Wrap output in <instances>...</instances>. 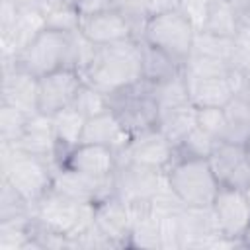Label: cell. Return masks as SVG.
Returning <instances> with one entry per match:
<instances>
[{"mask_svg":"<svg viewBox=\"0 0 250 250\" xmlns=\"http://www.w3.org/2000/svg\"><path fill=\"white\" fill-rule=\"evenodd\" d=\"M111 4L129 21L133 35L141 39L145 25L150 18V0H111Z\"/></svg>","mask_w":250,"mask_h":250,"instance_id":"1f68e13d","label":"cell"},{"mask_svg":"<svg viewBox=\"0 0 250 250\" xmlns=\"http://www.w3.org/2000/svg\"><path fill=\"white\" fill-rule=\"evenodd\" d=\"M199 31H207L221 37H236L240 33V23L236 20L230 0H211L205 23Z\"/></svg>","mask_w":250,"mask_h":250,"instance_id":"484cf974","label":"cell"},{"mask_svg":"<svg viewBox=\"0 0 250 250\" xmlns=\"http://www.w3.org/2000/svg\"><path fill=\"white\" fill-rule=\"evenodd\" d=\"M186 242L184 248H217L221 230L213 213V207H186L182 211Z\"/></svg>","mask_w":250,"mask_h":250,"instance_id":"ac0fdd59","label":"cell"},{"mask_svg":"<svg viewBox=\"0 0 250 250\" xmlns=\"http://www.w3.org/2000/svg\"><path fill=\"white\" fill-rule=\"evenodd\" d=\"M154 94H156V102H158V109H172V107H180L186 104H191L189 100V88H188V78L182 72H178L176 76L154 84Z\"/></svg>","mask_w":250,"mask_h":250,"instance_id":"83f0119b","label":"cell"},{"mask_svg":"<svg viewBox=\"0 0 250 250\" xmlns=\"http://www.w3.org/2000/svg\"><path fill=\"white\" fill-rule=\"evenodd\" d=\"M109 8H113L111 0H76V10L80 12V16L109 10Z\"/></svg>","mask_w":250,"mask_h":250,"instance_id":"b9f144b4","label":"cell"},{"mask_svg":"<svg viewBox=\"0 0 250 250\" xmlns=\"http://www.w3.org/2000/svg\"><path fill=\"white\" fill-rule=\"evenodd\" d=\"M242 242H244V248H250V227H248L246 234L242 236Z\"/></svg>","mask_w":250,"mask_h":250,"instance_id":"f6af8a7d","label":"cell"},{"mask_svg":"<svg viewBox=\"0 0 250 250\" xmlns=\"http://www.w3.org/2000/svg\"><path fill=\"white\" fill-rule=\"evenodd\" d=\"M209 6H211V0H180L178 10L189 20V23L195 27V31H199L205 23Z\"/></svg>","mask_w":250,"mask_h":250,"instance_id":"60d3db41","label":"cell"},{"mask_svg":"<svg viewBox=\"0 0 250 250\" xmlns=\"http://www.w3.org/2000/svg\"><path fill=\"white\" fill-rule=\"evenodd\" d=\"M53 188L80 203H92V205L96 201L115 193L113 176L111 178H92V176L80 174V172L64 168V166L55 168Z\"/></svg>","mask_w":250,"mask_h":250,"instance_id":"5bb4252c","label":"cell"},{"mask_svg":"<svg viewBox=\"0 0 250 250\" xmlns=\"http://www.w3.org/2000/svg\"><path fill=\"white\" fill-rule=\"evenodd\" d=\"M217 139H213L209 133H205L199 125H195L176 146H174V160L180 158H209L213 148L217 146ZM170 162V164H172Z\"/></svg>","mask_w":250,"mask_h":250,"instance_id":"f1b7e54d","label":"cell"},{"mask_svg":"<svg viewBox=\"0 0 250 250\" xmlns=\"http://www.w3.org/2000/svg\"><path fill=\"white\" fill-rule=\"evenodd\" d=\"M29 113L0 104V143L2 145H16L18 139L21 137L27 121H29Z\"/></svg>","mask_w":250,"mask_h":250,"instance_id":"4dcf8cb0","label":"cell"},{"mask_svg":"<svg viewBox=\"0 0 250 250\" xmlns=\"http://www.w3.org/2000/svg\"><path fill=\"white\" fill-rule=\"evenodd\" d=\"M227 115V141L250 146V94H234L223 107Z\"/></svg>","mask_w":250,"mask_h":250,"instance_id":"603a6c76","label":"cell"},{"mask_svg":"<svg viewBox=\"0 0 250 250\" xmlns=\"http://www.w3.org/2000/svg\"><path fill=\"white\" fill-rule=\"evenodd\" d=\"M197 125V107L193 104H186L180 107L164 109L158 113L156 127L168 137V141L176 146L193 127Z\"/></svg>","mask_w":250,"mask_h":250,"instance_id":"cb8c5ba5","label":"cell"},{"mask_svg":"<svg viewBox=\"0 0 250 250\" xmlns=\"http://www.w3.org/2000/svg\"><path fill=\"white\" fill-rule=\"evenodd\" d=\"M229 64H230V70L244 74V76H250V39L244 33H238L234 37Z\"/></svg>","mask_w":250,"mask_h":250,"instance_id":"ab89813d","label":"cell"},{"mask_svg":"<svg viewBox=\"0 0 250 250\" xmlns=\"http://www.w3.org/2000/svg\"><path fill=\"white\" fill-rule=\"evenodd\" d=\"M14 146H18L29 154L47 158L57 166V139H55L51 115L33 113L25 125L21 137L18 139V143Z\"/></svg>","mask_w":250,"mask_h":250,"instance_id":"d6986e66","label":"cell"},{"mask_svg":"<svg viewBox=\"0 0 250 250\" xmlns=\"http://www.w3.org/2000/svg\"><path fill=\"white\" fill-rule=\"evenodd\" d=\"M164 176L188 207H207L219 191V182L207 158L174 160L164 170Z\"/></svg>","mask_w":250,"mask_h":250,"instance_id":"8992f818","label":"cell"},{"mask_svg":"<svg viewBox=\"0 0 250 250\" xmlns=\"http://www.w3.org/2000/svg\"><path fill=\"white\" fill-rule=\"evenodd\" d=\"M248 2H250V0H248Z\"/></svg>","mask_w":250,"mask_h":250,"instance_id":"c3c4849f","label":"cell"},{"mask_svg":"<svg viewBox=\"0 0 250 250\" xmlns=\"http://www.w3.org/2000/svg\"><path fill=\"white\" fill-rule=\"evenodd\" d=\"M88 84L104 94H111L131 82L143 78V49L141 39L129 37L123 41L96 45L92 61L82 70Z\"/></svg>","mask_w":250,"mask_h":250,"instance_id":"7a4b0ae2","label":"cell"},{"mask_svg":"<svg viewBox=\"0 0 250 250\" xmlns=\"http://www.w3.org/2000/svg\"><path fill=\"white\" fill-rule=\"evenodd\" d=\"M33 217V203L6 178L0 182V221H21Z\"/></svg>","mask_w":250,"mask_h":250,"instance_id":"4316f807","label":"cell"},{"mask_svg":"<svg viewBox=\"0 0 250 250\" xmlns=\"http://www.w3.org/2000/svg\"><path fill=\"white\" fill-rule=\"evenodd\" d=\"M31 219L0 221V250H27L31 238Z\"/></svg>","mask_w":250,"mask_h":250,"instance_id":"d6a6232c","label":"cell"},{"mask_svg":"<svg viewBox=\"0 0 250 250\" xmlns=\"http://www.w3.org/2000/svg\"><path fill=\"white\" fill-rule=\"evenodd\" d=\"M84 76L76 68H61L39 78L37 90V113L55 115L57 111L72 105Z\"/></svg>","mask_w":250,"mask_h":250,"instance_id":"30bf717a","label":"cell"},{"mask_svg":"<svg viewBox=\"0 0 250 250\" xmlns=\"http://www.w3.org/2000/svg\"><path fill=\"white\" fill-rule=\"evenodd\" d=\"M193 37H195V27L180 10H174V12L150 16L141 39L164 51L180 64H184L191 55Z\"/></svg>","mask_w":250,"mask_h":250,"instance_id":"52a82bcc","label":"cell"},{"mask_svg":"<svg viewBox=\"0 0 250 250\" xmlns=\"http://www.w3.org/2000/svg\"><path fill=\"white\" fill-rule=\"evenodd\" d=\"M129 141H131V133L119 123V119L109 109L94 117H88L80 139V143L109 146L115 152H121Z\"/></svg>","mask_w":250,"mask_h":250,"instance_id":"ffe728a7","label":"cell"},{"mask_svg":"<svg viewBox=\"0 0 250 250\" xmlns=\"http://www.w3.org/2000/svg\"><path fill=\"white\" fill-rule=\"evenodd\" d=\"M230 72V64L221 59L203 57V55H189L184 62L186 78H209V76H225Z\"/></svg>","mask_w":250,"mask_h":250,"instance_id":"836d02e7","label":"cell"},{"mask_svg":"<svg viewBox=\"0 0 250 250\" xmlns=\"http://www.w3.org/2000/svg\"><path fill=\"white\" fill-rule=\"evenodd\" d=\"M141 49H143V78L145 80L152 84H160L176 76L178 72H182L184 64H180L176 59H172L164 51L145 43L143 39H141Z\"/></svg>","mask_w":250,"mask_h":250,"instance_id":"d4e9b609","label":"cell"},{"mask_svg":"<svg viewBox=\"0 0 250 250\" xmlns=\"http://www.w3.org/2000/svg\"><path fill=\"white\" fill-rule=\"evenodd\" d=\"M55 164L14 145H2V178H6L31 203L53 188Z\"/></svg>","mask_w":250,"mask_h":250,"instance_id":"3957f363","label":"cell"},{"mask_svg":"<svg viewBox=\"0 0 250 250\" xmlns=\"http://www.w3.org/2000/svg\"><path fill=\"white\" fill-rule=\"evenodd\" d=\"M180 8V0H150V16L174 12Z\"/></svg>","mask_w":250,"mask_h":250,"instance_id":"7bdbcfd3","label":"cell"},{"mask_svg":"<svg viewBox=\"0 0 250 250\" xmlns=\"http://www.w3.org/2000/svg\"><path fill=\"white\" fill-rule=\"evenodd\" d=\"M197 125L217 141H227V115L223 107H199Z\"/></svg>","mask_w":250,"mask_h":250,"instance_id":"74e56055","label":"cell"},{"mask_svg":"<svg viewBox=\"0 0 250 250\" xmlns=\"http://www.w3.org/2000/svg\"><path fill=\"white\" fill-rule=\"evenodd\" d=\"M232 45H234V37H221V35H213L207 31H195L191 55L213 57V59H221L229 62Z\"/></svg>","mask_w":250,"mask_h":250,"instance_id":"f546056e","label":"cell"},{"mask_svg":"<svg viewBox=\"0 0 250 250\" xmlns=\"http://www.w3.org/2000/svg\"><path fill=\"white\" fill-rule=\"evenodd\" d=\"M78 31L94 45H107L135 37L129 21L115 8L80 16Z\"/></svg>","mask_w":250,"mask_h":250,"instance_id":"e0dca14e","label":"cell"},{"mask_svg":"<svg viewBox=\"0 0 250 250\" xmlns=\"http://www.w3.org/2000/svg\"><path fill=\"white\" fill-rule=\"evenodd\" d=\"M105 96L109 111L131 135L156 125L160 109L152 82L141 78Z\"/></svg>","mask_w":250,"mask_h":250,"instance_id":"5b68a950","label":"cell"},{"mask_svg":"<svg viewBox=\"0 0 250 250\" xmlns=\"http://www.w3.org/2000/svg\"><path fill=\"white\" fill-rule=\"evenodd\" d=\"M39 78L21 68L14 59H2V90L0 104L18 107L29 115L37 113Z\"/></svg>","mask_w":250,"mask_h":250,"instance_id":"4fadbf2b","label":"cell"},{"mask_svg":"<svg viewBox=\"0 0 250 250\" xmlns=\"http://www.w3.org/2000/svg\"><path fill=\"white\" fill-rule=\"evenodd\" d=\"M158 229H160V250H182L184 248L186 232H184L182 211L158 217Z\"/></svg>","mask_w":250,"mask_h":250,"instance_id":"e575fe53","label":"cell"},{"mask_svg":"<svg viewBox=\"0 0 250 250\" xmlns=\"http://www.w3.org/2000/svg\"><path fill=\"white\" fill-rule=\"evenodd\" d=\"M94 227L115 244V248H127L129 232H131V219L127 203L111 193L94 203Z\"/></svg>","mask_w":250,"mask_h":250,"instance_id":"9a60e30c","label":"cell"},{"mask_svg":"<svg viewBox=\"0 0 250 250\" xmlns=\"http://www.w3.org/2000/svg\"><path fill=\"white\" fill-rule=\"evenodd\" d=\"M80 12L76 8H53L45 12V27L59 31H78Z\"/></svg>","mask_w":250,"mask_h":250,"instance_id":"f35d334b","label":"cell"},{"mask_svg":"<svg viewBox=\"0 0 250 250\" xmlns=\"http://www.w3.org/2000/svg\"><path fill=\"white\" fill-rule=\"evenodd\" d=\"M207 160L219 186L236 189L250 186V146L219 141Z\"/></svg>","mask_w":250,"mask_h":250,"instance_id":"9c48e42d","label":"cell"},{"mask_svg":"<svg viewBox=\"0 0 250 250\" xmlns=\"http://www.w3.org/2000/svg\"><path fill=\"white\" fill-rule=\"evenodd\" d=\"M150 205H152V213L156 217H164V215H170V213H180V211H184L188 207L180 199V195L172 189V186L168 184L166 176H162V182H160L158 189L150 197Z\"/></svg>","mask_w":250,"mask_h":250,"instance_id":"8d00e7d4","label":"cell"},{"mask_svg":"<svg viewBox=\"0 0 250 250\" xmlns=\"http://www.w3.org/2000/svg\"><path fill=\"white\" fill-rule=\"evenodd\" d=\"M47 10L53 8H76V0H43Z\"/></svg>","mask_w":250,"mask_h":250,"instance_id":"ee69618b","label":"cell"},{"mask_svg":"<svg viewBox=\"0 0 250 250\" xmlns=\"http://www.w3.org/2000/svg\"><path fill=\"white\" fill-rule=\"evenodd\" d=\"M240 33H244V35H246V37L250 39V25H246V27H244V29H242Z\"/></svg>","mask_w":250,"mask_h":250,"instance_id":"7dc6e473","label":"cell"},{"mask_svg":"<svg viewBox=\"0 0 250 250\" xmlns=\"http://www.w3.org/2000/svg\"><path fill=\"white\" fill-rule=\"evenodd\" d=\"M189 100L199 107H225L234 96V80L232 70L225 76H209V78H188Z\"/></svg>","mask_w":250,"mask_h":250,"instance_id":"44dd1931","label":"cell"},{"mask_svg":"<svg viewBox=\"0 0 250 250\" xmlns=\"http://www.w3.org/2000/svg\"><path fill=\"white\" fill-rule=\"evenodd\" d=\"M72 107H76L86 119L109 109L107 107V96L104 92H100L98 88H94L92 84H88L86 80L80 86V90H78V94L72 102Z\"/></svg>","mask_w":250,"mask_h":250,"instance_id":"d590c367","label":"cell"},{"mask_svg":"<svg viewBox=\"0 0 250 250\" xmlns=\"http://www.w3.org/2000/svg\"><path fill=\"white\" fill-rule=\"evenodd\" d=\"M117 160H119L117 152L109 146L80 143L78 146L66 152V156L59 166L76 170L92 178H111L117 168Z\"/></svg>","mask_w":250,"mask_h":250,"instance_id":"2e32d148","label":"cell"},{"mask_svg":"<svg viewBox=\"0 0 250 250\" xmlns=\"http://www.w3.org/2000/svg\"><path fill=\"white\" fill-rule=\"evenodd\" d=\"M33 219L41 227L72 238L94 225V205L80 203L51 188L33 203Z\"/></svg>","mask_w":250,"mask_h":250,"instance_id":"277c9868","label":"cell"},{"mask_svg":"<svg viewBox=\"0 0 250 250\" xmlns=\"http://www.w3.org/2000/svg\"><path fill=\"white\" fill-rule=\"evenodd\" d=\"M117 156L150 166V168H158L164 172L174 158V145L154 125L145 131L133 133L131 141L127 143V146L121 152H117Z\"/></svg>","mask_w":250,"mask_h":250,"instance_id":"7c38bea8","label":"cell"},{"mask_svg":"<svg viewBox=\"0 0 250 250\" xmlns=\"http://www.w3.org/2000/svg\"><path fill=\"white\" fill-rule=\"evenodd\" d=\"M164 172L158 168H150L133 160L119 158L117 168L113 172V189L125 203L135 201H150L154 191L162 182Z\"/></svg>","mask_w":250,"mask_h":250,"instance_id":"ba28073f","label":"cell"},{"mask_svg":"<svg viewBox=\"0 0 250 250\" xmlns=\"http://www.w3.org/2000/svg\"><path fill=\"white\" fill-rule=\"evenodd\" d=\"M211 207L221 234L230 240H242L250 227V205L246 201L244 189L219 186Z\"/></svg>","mask_w":250,"mask_h":250,"instance_id":"8fae6325","label":"cell"},{"mask_svg":"<svg viewBox=\"0 0 250 250\" xmlns=\"http://www.w3.org/2000/svg\"><path fill=\"white\" fill-rule=\"evenodd\" d=\"M94 49L96 45L80 31L45 27L14 61L37 78L61 68H76L82 72L92 61Z\"/></svg>","mask_w":250,"mask_h":250,"instance_id":"6da1fadb","label":"cell"},{"mask_svg":"<svg viewBox=\"0 0 250 250\" xmlns=\"http://www.w3.org/2000/svg\"><path fill=\"white\" fill-rule=\"evenodd\" d=\"M51 119H53V129L57 139V166H59L66 156V152L80 145L86 117L76 107L68 105L57 111L55 115H51Z\"/></svg>","mask_w":250,"mask_h":250,"instance_id":"7402d4cb","label":"cell"},{"mask_svg":"<svg viewBox=\"0 0 250 250\" xmlns=\"http://www.w3.org/2000/svg\"><path fill=\"white\" fill-rule=\"evenodd\" d=\"M244 195H246V201H248V205H250V186L244 189Z\"/></svg>","mask_w":250,"mask_h":250,"instance_id":"bcb514c9","label":"cell"}]
</instances>
